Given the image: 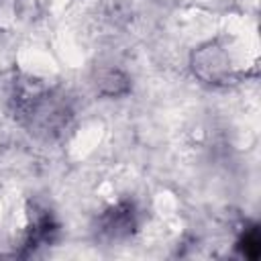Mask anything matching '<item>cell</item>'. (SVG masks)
Instances as JSON below:
<instances>
[{
	"instance_id": "cell-1",
	"label": "cell",
	"mask_w": 261,
	"mask_h": 261,
	"mask_svg": "<svg viewBox=\"0 0 261 261\" xmlns=\"http://www.w3.org/2000/svg\"><path fill=\"white\" fill-rule=\"evenodd\" d=\"M241 251H243V255L247 257V259H257L259 257V253H261V241H259V232H257V228H251L245 237H243V241H241Z\"/></svg>"
}]
</instances>
